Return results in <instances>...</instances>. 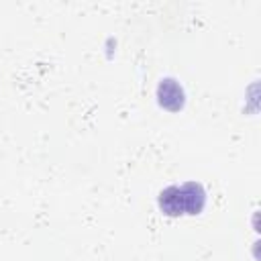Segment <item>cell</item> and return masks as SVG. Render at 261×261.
<instances>
[{"label":"cell","mask_w":261,"mask_h":261,"mask_svg":"<svg viewBox=\"0 0 261 261\" xmlns=\"http://www.w3.org/2000/svg\"><path fill=\"white\" fill-rule=\"evenodd\" d=\"M204 204H206V192L198 181L169 186L159 194V208L167 216L200 214Z\"/></svg>","instance_id":"6da1fadb"},{"label":"cell","mask_w":261,"mask_h":261,"mask_svg":"<svg viewBox=\"0 0 261 261\" xmlns=\"http://www.w3.org/2000/svg\"><path fill=\"white\" fill-rule=\"evenodd\" d=\"M157 98H159V104L171 112H175L184 106V90L171 77L161 80V84L157 86Z\"/></svg>","instance_id":"7a4b0ae2"}]
</instances>
